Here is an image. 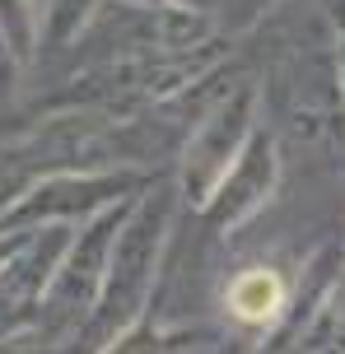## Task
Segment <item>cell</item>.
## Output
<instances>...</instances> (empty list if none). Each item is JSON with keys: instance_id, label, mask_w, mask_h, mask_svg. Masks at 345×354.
Wrapping results in <instances>:
<instances>
[{"instance_id": "6da1fadb", "label": "cell", "mask_w": 345, "mask_h": 354, "mask_svg": "<svg viewBox=\"0 0 345 354\" xmlns=\"http://www.w3.org/2000/svg\"><path fill=\"white\" fill-rule=\"evenodd\" d=\"M280 303H285V284H280L275 270H243V275L229 284V308H234V317H243V322L275 317Z\"/></svg>"}]
</instances>
